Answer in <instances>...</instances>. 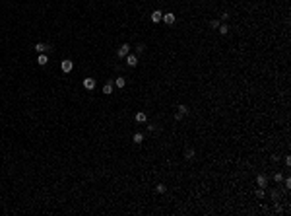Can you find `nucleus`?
Masks as SVG:
<instances>
[{
  "instance_id": "f257e3e1",
  "label": "nucleus",
  "mask_w": 291,
  "mask_h": 216,
  "mask_svg": "<svg viewBox=\"0 0 291 216\" xmlns=\"http://www.w3.org/2000/svg\"><path fill=\"white\" fill-rule=\"evenodd\" d=\"M126 55H130V45H128V43L120 45V47H118V51H116V57H118V59H124Z\"/></svg>"
},
{
  "instance_id": "f03ea898",
  "label": "nucleus",
  "mask_w": 291,
  "mask_h": 216,
  "mask_svg": "<svg viewBox=\"0 0 291 216\" xmlns=\"http://www.w3.org/2000/svg\"><path fill=\"white\" fill-rule=\"evenodd\" d=\"M161 21H165L167 26H173L175 21H177V16H175L173 12H167V14H163V18H161Z\"/></svg>"
},
{
  "instance_id": "7ed1b4c3",
  "label": "nucleus",
  "mask_w": 291,
  "mask_h": 216,
  "mask_svg": "<svg viewBox=\"0 0 291 216\" xmlns=\"http://www.w3.org/2000/svg\"><path fill=\"white\" fill-rule=\"evenodd\" d=\"M256 185L262 187V189L268 187V177H266V173H258V175H256Z\"/></svg>"
},
{
  "instance_id": "20e7f679",
  "label": "nucleus",
  "mask_w": 291,
  "mask_h": 216,
  "mask_svg": "<svg viewBox=\"0 0 291 216\" xmlns=\"http://www.w3.org/2000/svg\"><path fill=\"white\" fill-rule=\"evenodd\" d=\"M60 68H62V72H64V74H70V72H72V68H74V62H72L70 59H66V60H62Z\"/></svg>"
},
{
  "instance_id": "39448f33",
  "label": "nucleus",
  "mask_w": 291,
  "mask_h": 216,
  "mask_svg": "<svg viewBox=\"0 0 291 216\" xmlns=\"http://www.w3.org/2000/svg\"><path fill=\"white\" fill-rule=\"evenodd\" d=\"M52 47L51 45H47V43H43V41H39V43H35V51L41 55V53H47V51H51Z\"/></svg>"
},
{
  "instance_id": "423d86ee",
  "label": "nucleus",
  "mask_w": 291,
  "mask_h": 216,
  "mask_svg": "<svg viewBox=\"0 0 291 216\" xmlns=\"http://www.w3.org/2000/svg\"><path fill=\"white\" fill-rule=\"evenodd\" d=\"M124 59H126V64H128L130 68H134V66L138 64V55H126Z\"/></svg>"
},
{
  "instance_id": "0eeeda50",
  "label": "nucleus",
  "mask_w": 291,
  "mask_h": 216,
  "mask_svg": "<svg viewBox=\"0 0 291 216\" xmlns=\"http://www.w3.org/2000/svg\"><path fill=\"white\" fill-rule=\"evenodd\" d=\"M161 18H163V12H161V10H153V12H151V21H153V24H159V21H161Z\"/></svg>"
},
{
  "instance_id": "6e6552de",
  "label": "nucleus",
  "mask_w": 291,
  "mask_h": 216,
  "mask_svg": "<svg viewBox=\"0 0 291 216\" xmlns=\"http://www.w3.org/2000/svg\"><path fill=\"white\" fill-rule=\"evenodd\" d=\"M84 88L87 90V92L95 90V80H93V78H85V80H84Z\"/></svg>"
},
{
  "instance_id": "1a4fd4ad",
  "label": "nucleus",
  "mask_w": 291,
  "mask_h": 216,
  "mask_svg": "<svg viewBox=\"0 0 291 216\" xmlns=\"http://www.w3.org/2000/svg\"><path fill=\"white\" fill-rule=\"evenodd\" d=\"M134 119H136V123H146V121H148V115H146L144 111H138L134 115Z\"/></svg>"
},
{
  "instance_id": "9d476101",
  "label": "nucleus",
  "mask_w": 291,
  "mask_h": 216,
  "mask_svg": "<svg viewBox=\"0 0 291 216\" xmlns=\"http://www.w3.org/2000/svg\"><path fill=\"white\" fill-rule=\"evenodd\" d=\"M47 62H49V57H47V53H41V55L37 57V64H39V66H45Z\"/></svg>"
},
{
  "instance_id": "9b49d317",
  "label": "nucleus",
  "mask_w": 291,
  "mask_h": 216,
  "mask_svg": "<svg viewBox=\"0 0 291 216\" xmlns=\"http://www.w3.org/2000/svg\"><path fill=\"white\" fill-rule=\"evenodd\" d=\"M217 31H219V35H229V31H231V27L227 26V24H219V27H217Z\"/></svg>"
},
{
  "instance_id": "f8f14e48",
  "label": "nucleus",
  "mask_w": 291,
  "mask_h": 216,
  "mask_svg": "<svg viewBox=\"0 0 291 216\" xmlns=\"http://www.w3.org/2000/svg\"><path fill=\"white\" fill-rule=\"evenodd\" d=\"M194 154H196V152H194V148H192V146L184 148V158H186V160H194Z\"/></svg>"
},
{
  "instance_id": "ddd939ff",
  "label": "nucleus",
  "mask_w": 291,
  "mask_h": 216,
  "mask_svg": "<svg viewBox=\"0 0 291 216\" xmlns=\"http://www.w3.org/2000/svg\"><path fill=\"white\" fill-rule=\"evenodd\" d=\"M132 142H134V144H142V142H144V134H142V132H134Z\"/></svg>"
},
{
  "instance_id": "4468645a",
  "label": "nucleus",
  "mask_w": 291,
  "mask_h": 216,
  "mask_svg": "<svg viewBox=\"0 0 291 216\" xmlns=\"http://www.w3.org/2000/svg\"><path fill=\"white\" fill-rule=\"evenodd\" d=\"M115 86H116V88H120V90H122L124 86H126V80H124L122 76H118V78L115 80Z\"/></svg>"
},
{
  "instance_id": "2eb2a0df",
  "label": "nucleus",
  "mask_w": 291,
  "mask_h": 216,
  "mask_svg": "<svg viewBox=\"0 0 291 216\" xmlns=\"http://www.w3.org/2000/svg\"><path fill=\"white\" fill-rule=\"evenodd\" d=\"M270 197H272V201H274V203H278L279 199H281V195H279V191H278V189H274V191H272V193H270Z\"/></svg>"
},
{
  "instance_id": "dca6fc26",
  "label": "nucleus",
  "mask_w": 291,
  "mask_h": 216,
  "mask_svg": "<svg viewBox=\"0 0 291 216\" xmlns=\"http://www.w3.org/2000/svg\"><path fill=\"white\" fill-rule=\"evenodd\" d=\"M103 93H107V96H111V93H113V84H111V82L103 86Z\"/></svg>"
},
{
  "instance_id": "f3484780",
  "label": "nucleus",
  "mask_w": 291,
  "mask_h": 216,
  "mask_svg": "<svg viewBox=\"0 0 291 216\" xmlns=\"http://www.w3.org/2000/svg\"><path fill=\"white\" fill-rule=\"evenodd\" d=\"M134 49H136V55H142V53L146 51V45H144V43H138Z\"/></svg>"
},
{
  "instance_id": "a211bd4d",
  "label": "nucleus",
  "mask_w": 291,
  "mask_h": 216,
  "mask_svg": "<svg viewBox=\"0 0 291 216\" xmlns=\"http://www.w3.org/2000/svg\"><path fill=\"white\" fill-rule=\"evenodd\" d=\"M177 109H179V113H181V115H188V107H186L184 103H181Z\"/></svg>"
},
{
  "instance_id": "6ab92c4d",
  "label": "nucleus",
  "mask_w": 291,
  "mask_h": 216,
  "mask_svg": "<svg viewBox=\"0 0 291 216\" xmlns=\"http://www.w3.org/2000/svg\"><path fill=\"white\" fill-rule=\"evenodd\" d=\"M274 181H276V183H281V181H283V173H281V171H279V173H276V175H274Z\"/></svg>"
},
{
  "instance_id": "aec40b11",
  "label": "nucleus",
  "mask_w": 291,
  "mask_h": 216,
  "mask_svg": "<svg viewBox=\"0 0 291 216\" xmlns=\"http://www.w3.org/2000/svg\"><path fill=\"white\" fill-rule=\"evenodd\" d=\"M155 191H157V193H165V191H167V187H165L163 183H157V185H155Z\"/></svg>"
},
{
  "instance_id": "412c9836",
  "label": "nucleus",
  "mask_w": 291,
  "mask_h": 216,
  "mask_svg": "<svg viewBox=\"0 0 291 216\" xmlns=\"http://www.w3.org/2000/svg\"><path fill=\"white\" fill-rule=\"evenodd\" d=\"M229 18H231V14H229V12H221V16H219V21H227Z\"/></svg>"
},
{
  "instance_id": "4be33fe9",
  "label": "nucleus",
  "mask_w": 291,
  "mask_h": 216,
  "mask_svg": "<svg viewBox=\"0 0 291 216\" xmlns=\"http://www.w3.org/2000/svg\"><path fill=\"white\" fill-rule=\"evenodd\" d=\"M264 193H266V189H262V187L256 189V197H258V199H264Z\"/></svg>"
},
{
  "instance_id": "5701e85b",
  "label": "nucleus",
  "mask_w": 291,
  "mask_h": 216,
  "mask_svg": "<svg viewBox=\"0 0 291 216\" xmlns=\"http://www.w3.org/2000/svg\"><path fill=\"white\" fill-rule=\"evenodd\" d=\"M219 24H221L219 20H212V21H210V27H213V29H217V27H219Z\"/></svg>"
},
{
  "instance_id": "b1692460",
  "label": "nucleus",
  "mask_w": 291,
  "mask_h": 216,
  "mask_svg": "<svg viewBox=\"0 0 291 216\" xmlns=\"http://www.w3.org/2000/svg\"><path fill=\"white\" fill-rule=\"evenodd\" d=\"M155 131H157V125H148V132H155Z\"/></svg>"
},
{
  "instance_id": "393cba45",
  "label": "nucleus",
  "mask_w": 291,
  "mask_h": 216,
  "mask_svg": "<svg viewBox=\"0 0 291 216\" xmlns=\"http://www.w3.org/2000/svg\"><path fill=\"white\" fill-rule=\"evenodd\" d=\"M182 119H184V115H181V113H179V111L175 113V121H182Z\"/></svg>"
},
{
  "instance_id": "a878e982",
  "label": "nucleus",
  "mask_w": 291,
  "mask_h": 216,
  "mask_svg": "<svg viewBox=\"0 0 291 216\" xmlns=\"http://www.w3.org/2000/svg\"><path fill=\"white\" fill-rule=\"evenodd\" d=\"M283 162H285V165L289 168V165H291V158H289V156H285V160H283Z\"/></svg>"
}]
</instances>
